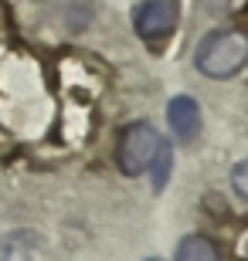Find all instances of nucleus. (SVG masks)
Listing matches in <instances>:
<instances>
[{
  "mask_svg": "<svg viewBox=\"0 0 248 261\" xmlns=\"http://www.w3.org/2000/svg\"><path fill=\"white\" fill-rule=\"evenodd\" d=\"M245 61H248V38L238 31H211L194 55L197 71L208 78H228L241 71Z\"/></svg>",
  "mask_w": 248,
  "mask_h": 261,
  "instance_id": "1",
  "label": "nucleus"
},
{
  "mask_svg": "<svg viewBox=\"0 0 248 261\" xmlns=\"http://www.w3.org/2000/svg\"><path fill=\"white\" fill-rule=\"evenodd\" d=\"M160 133L150 126V122H129L119 136V146H116V163L126 176H140L150 170V163L160 153Z\"/></svg>",
  "mask_w": 248,
  "mask_h": 261,
  "instance_id": "2",
  "label": "nucleus"
},
{
  "mask_svg": "<svg viewBox=\"0 0 248 261\" xmlns=\"http://www.w3.org/2000/svg\"><path fill=\"white\" fill-rule=\"evenodd\" d=\"M181 20V0H143L133 14V28L143 41L167 38Z\"/></svg>",
  "mask_w": 248,
  "mask_h": 261,
  "instance_id": "3",
  "label": "nucleus"
},
{
  "mask_svg": "<svg viewBox=\"0 0 248 261\" xmlns=\"http://www.w3.org/2000/svg\"><path fill=\"white\" fill-rule=\"evenodd\" d=\"M167 122H170L173 136H177L181 143H191L194 136L200 133V106L191 95L170 98V106H167Z\"/></svg>",
  "mask_w": 248,
  "mask_h": 261,
  "instance_id": "4",
  "label": "nucleus"
},
{
  "mask_svg": "<svg viewBox=\"0 0 248 261\" xmlns=\"http://www.w3.org/2000/svg\"><path fill=\"white\" fill-rule=\"evenodd\" d=\"M177 261H221V254L208 238L191 234V238H184L181 248H177Z\"/></svg>",
  "mask_w": 248,
  "mask_h": 261,
  "instance_id": "5",
  "label": "nucleus"
},
{
  "mask_svg": "<svg viewBox=\"0 0 248 261\" xmlns=\"http://www.w3.org/2000/svg\"><path fill=\"white\" fill-rule=\"evenodd\" d=\"M0 261H34V241L28 234L0 238Z\"/></svg>",
  "mask_w": 248,
  "mask_h": 261,
  "instance_id": "6",
  "label": "nucleus"
},
{
  "mask_svg": "<svg viewBox=\"0 0 248 261\" xmlns=\"http://www.w3.org/2000/svg\"><path fill=\"white\" fill-rule=\"evenodd\" d=\"M170 166H173L170 146L160 143V153H156V160L150 163V170H153V190H163V187H167V180H170Z\"/></svg>",
  "mask_w": 248,
  "mask_h": 261,
  "instance_id": "7",
  "label": "nucleus"
},
{
  "mask_svg": "<svg viewBox=\"0 0 248 261\" xmlns=\"http://www.w3.org/2000/svg\"><path fill=\"white\" fill-rule=\"evenodd\" d=\"M231 187L241 200H248V160H241L235 170H231Z\"/></svg>",
  "mask_w": 248,
  "mask_h": 261,
  "instance_id": "8",
  "label": "nucleus"
},
{
  "mask_svg": "<svg viewBox=\"0 0 248 261\" xmlns=\"http://www.w3.org/2000/svg\"><path fill=\"white\" fill-rule=\"evenodd\" d=\"M204 4H208L211 10H221V7H224V4H228V0H204Z\"/></svg>",
  "mask_w": 248,
  "mask_h": 261,
  "instance_id": "9",
  "label": "nucleus"
},
{
  "mask_svg": "<svg viewBox=\"0 0 248 261\" xmlns=\"http://www.w3.org/2000/svg\"><path fill=\"white\" fill-rule=\"evenodd\" d=\"M150 261H156V258H150Z\"/></svg>",
  "mask_w": 248,
  "mask_h": 261,
  "instance_id": "10",
  "label": "nucleus"
}]
</instances>
